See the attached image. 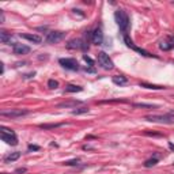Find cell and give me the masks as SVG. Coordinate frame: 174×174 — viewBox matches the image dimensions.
<instances>
[{
  "label": "cell",
  "instance_id": "9",
  "mask_svg": "<svg viewBox=\"0 0 174 174\" xmlns=\"http://www.w3.org/2000/svg\"><path fill=\"white\" fill-rule=\"evenodd\" d=\"M67 48H68V49H83V50H87V49H89V44H86L84 41H82L80 38H75V39L68 41Z\"/></svg>",
  "mask_w": 174,
  "mask_h": 174
},
{
  "label": "cell",
  "instance_id": "26",
  "mask_svg": "<svg viewBox=\"0 0 174 174\" xmlns=\"http://www.w3.org/2000/svg\"><path fill=\"white\" fill-rule=\"evenodd\" d=\"M83 60H84L86 63L89 64V67H92V65H94V60H92L91 57L87 56V54H83Z\"/></svg>",
  "mask_w": 174,
  "mask_h": 174
},
{
  "label": "cell",
  "instance_id": "33",
  "mask_svg": "<svg viewBox=\"0 0 174 174\" xmlns=\"http://www.w3.org/2000/svg\"><path fill=\"white\" fill-rule=\"evenodd\" d=\"M169 147H170L171 150H174V146H173V144H171V143H169Z\"/></svg>",
  "mask_w": 174,
  "mask_h": 174
},
{
  "label": "cell",
  "instance_id": "31",
  "mask_svg": "<svg viewBox=\"0 0 174 174\" xmlns=\"http://www.w3.org/2000/svg\"><path fill=\"white\" fill-rule=\"evenodd\" d=\"M26 171H27V169H25V167H22V169H16V171H15V173L21 174V173H26Z\"/></svg>",
  "mask_w": 174,
  "mask_h": 174
},
{
  "label": "cell",
  "instance_id": "18",
  "mask_svg": "<svg viewBox=\"0 0 174 174\" xmlns=\"http://www.w3.org/2000/svg\"><path fill=\"white\" fill-rule=\"evenodd\" d=\"M158 155H154L153 158H150V159H147L146 162H144V167H147V169H148V167H153V166H155L156 163H158Z\"/></svg>",
  "mask_w": 174,
  "mask_h": 174
},
{
  "label": "cell",
  "instance_id": "2",
  "mask_svg": "<svg viewBox=\"0 0 174 174\" xmlns=\"http://www.w3.org/2000/svg\"><path fill=\"white\" fill-rule=\"evenodd\" d=\"M114 19H116V23L118 25L120 30L125 34L127 30H128V27H129V16H128V14H127L124 10H117L116 12H114Z\"/></svg>",
  "mask_w": 174,
  "mask_h": 174
},
{
  "label": "cell",
  "instance_id": "15",
  "mask_svg": "<svg viewBox=\"0 0 174 174\" xmlns=\"http://www.w3.org/2000/svg\"><path fill=\"white\" fill-rule=\"evenodd\" d=\"M80 101H68V102H61L57 105V107H76L78 105H80Z\"/></svg>",
  "mask_w": 174,
  "mask_h": 174
},
{
  "label": "cell",
  "instance_id": "16",
  "mask_svg": "<svg viewBox=\"0 0 174 174\" xmlns=\"http://www.w3.org/2000/svg\"><path fill=\"white\" fill-rule=\"evenodd\" d=\"M11 38H12V36H11L10 33L4 32V30L0 32V41H1L3 44H10L11 42Z\"/></svg>",
  "mask_w": 174,
  "mask_h": 174
},
{
  "label": "cell",
  "instance_id": "24",
  "mask_svg": "<svg viewBox=\"0 0 174 174\" xmlns=\"http://www.w3.org/2000/svg\"><path fill=\"white\" fill-rule=\"evenodd\" d=\"M173 46H174V44H169V42H160L159 44V48L162 50H170Z\"/></svg>",
  "mask_w": 174,
  "mask_h": 174
},
{
  "label": "cell",
  "instance_id": "12",
  "mask_svg": "<svg viewBox=\"0 0 174 174\" xmlns=\"http://www.w3.org/2000/svg\"><path fill=\"white\" fill-rule=\"evenodd\" d=\"M21 38L23 39H27V41H30V42L33 44H41L42 42V38L38 36V34H29V33H26V34H21Z\"/></svg>",
  "mask_w": 174,
  "mask_h": 174
},
{
  "label": "cell",
  "instance_id": "5",
  "mask_svg": "<svg viewBox=\"0 0 174 174\" xmlns=\"http://www.w3.org/2000/svg\"><path fill=\"white\" fill-rule=\"evenodd\" d=\"M98 64L103 68V69H113L114 68V63L112 61V59L109 57V54H106L105 52H100L98 53Z\"/></svg>",
  "mask_w": 174,
  "mask_h": 174
},
{
  "label": "cell",
  "instance_id": "1",
  "mask_svg": "<svg viewBox=\"0 0 174 174\" xmlns=\"http://www.w3.org/2000/svg\"><path fill=\"white\" fill-rule=\"evenodd\" d=\"M144 120L151 122H159V124H174V112H170L167 114H148L144 117Z\"/></svg>",
  "mask_w": 174,
  "mask_h": 174
},
{
  "label": "cell",
  "instance_id": "14",
  "mask_svg": "<svg viewBox=\"0 0 174 174\" xmlns=\"http://www.w3.org/2000/svg\"><path fill=\"white\" fill-rule=\"evenodd\" d=\"M19 158H21V153H19V151H15V153H11V154L4 156V162H6V163H11V162H14V160H18Z\"/></svg>",
  "mask_w": 174,
  "mask_h": 174
},
{
  "label": "cell",
  "instance_id": "20",
  "mask_svg": "<svg viewBox=\"0 0 174 174\" xmlns=\"http://www.w3.org/2000/svg\"><path fill=\"white\" fill-rule=\"evenodd\" d=\"M64 124H41L39 125V128L44 129V131H46V129H56V128H60V127H63Z\"/></svg>",
  "mask_w": 174,
  "mask_h": 174
},
{
  "label": "cell",
  "instance_id": "13",
  "mask_svg": "<svg viewBox=\"0 0 174 174\" xmlns=\"http://www.w3.org/2000/svg\"><path fill=\"white\" fill-rule=\"evenodd\" d=\"M112 82L117 86H125L128 83V79L125 78V76H122V75H116V76L112 78Z\"/></svg>",
  "mask_w": 174,
  "mask_h": 174
},
{
  "label": "cell",
  "instance_id": "25",
  "mask_svg": "<svg viewBox=\"0 0 174 174\" xmlns=\"http://www.w3.org/2000/svg\"><path fill=\"white\" fill-rule=\"evenodd\" d=\"M48 87H49V89H52V90L57 89V87H59V82H57V80H54V79H49V80H48Z\"/></svg>",
  "mask_w": 174,
  "mask_h": 174
},
{
  "label": "cell",
  "instance_id": "21",
  "mask_svg": "<svg viewBox=\"0 0 174 174\" xmlns=\"http://www.w3.org/2000/svg\"><path fill=\"white\" fill-rule=\"evenodd\" d=\"M133 107H142V109H154V107H158L156 105L153 103H132Z\"/></svg>",
  "mask_w": 174,
  "mask_h": 174
},
{
  "label": "cell",
  "instance_id": "3",
  "mask_svg": "<svg viewBox=\"0 0 174 174\" xmlns=\"http://www.w3.org/2000/svg\"><path fill=\"white\" fill-rule=\"evenodd\" d=\"M0 137H1L3 142H6L7 144H11V146H16L18 144V139H16L15 132L6 128V127H1V135H0Z\"/></svg>",
  "mask_w": 174,
  "mask_h": 174
},
{
  "label": "cell",
  "instance_id": "6",
  "mask_svg": "<svg viewBox=\"0 0 174 174\" xmlns=\"http://www.w3.org/2000/svg\"><path fill=\"white\" fill-rule=\"evenodd\" d=\"M59 63H60V65L63 68L69 69V71H78L79 69V63L75 60V59H69V57H67V59H60Z\"/></svg>",
  "mask_w": 174,
  "mask_h": 174
},
{
  "label": "cell",
  "instance_id": "22",
  "mask_svg": "<svg viewBox=\"0 0 174 174\" xmlns=\"http://www.w3.org/2000/svg\"><path fill=\"white\" fill-rule=\"evenodd\" d=\"M74 116H79V114H84V113H89V107L87 106H82V107H78L71 112Z\"/></svg>",
  "mask_w": 174,
  "mask_h": 174
},
{
  "label": "cell",
  "instance_id": "28",
  "mask_svg": "<svg viewBox=\"0 0 174 174\" xmlns=\"http://www.w3.org/2000/svg\"><path fill=\"white\" fill-rule=\"evenodd\" d=\"M144 135H146V136H158V137H160V136H162V133H156V132L146 131V132H144Z\"/></svg>",
  "mask_w": 174,
  "mask_h": 174
},
{
  "label": "cell",
  "instance_id": "17",
  "mask_svg": "<svg viewBox=\"0 0 174 174\" xmlns=\"http://www.w3.org/2000/svg\"><path fill=\"white\" fill-rule=\"evenodd\" d=\"M140 87H144V89H150V90H163L166 89V87H163V86H158V84H151V83H140Z\"/></svg>",
  "mask_w": 174,
  "mask_h": 174
},
{
  "label": "cell",
  "instance_id": "19",
  "mask_svg": "<svg viewBox=\"0 0 174 174\" xmlns=\"http://www.w3.org/2000/svg\"><path fill=\"white\" fill-rule=\"evenodd\" d=\"M65 91L67 92H80V91H83V87L76 86V84H68L67 87H65Z\"/></svg>",
  "mask_w": 174,
  "mask_h": 174
},
{
  "label": "cell",
  "instance_id": "7",
  "mask_svg": "<svg viewBox=\"0 0 174 174\" xmlns=\"http://www.w3.org/2000/svg\"><path fill=\"white\" fill-rule=\"evenodd\" d=\"M64 37H65L64 32H49L45 38V41H46V44H57V42H60Z\"/></svg>",
  "mask_w": 174,
  "mask_h": 174
},
{
  "label": "cell",
  "instance_id": "23",
  "mask_svg": "<svg viewBox=\"0 0 174 174\" xmlns=\"http://www.w3.org/2000/svg\"><path fill=\"white\" fill-rule=\"evenodd\" d=\"M79 162H80V159H79V158H75V159H71V160H65L64 165L65 166H78Z\"/></svg>",
  "mask_w": 174,
  "mask_h": 174
},
{
  "label": "cell",
  "instance_id": "27",
  "mask_svg": "<svg viewBox=\"0 0 174 174\" xmlns=\"http://www.w3.org/2000/svg\"><path fill=\"white\" fill-rule=\"evenodd\" d=\"M113 102H125V100H107V101H101L100 103H113Z\"/></svg>",
  "mask_w": 174,
  "mask_h": 174
},
{
  "label": "cell",
  "instance_id": "32",
  "mask_svg": "<svg viewBox=\"0 0 174 174\" xmlns=\"http://www.w3.org/2000/svg\"><path fill=\"white\" fill-rule=\"evenodd\" d=\"M84 71H86V72H91V74H94V72H95V69H94V68H91V67H86V68H84Z\"/></svg>",
  "mask_w": 174,
  "mask_h": 174
},
{
  "label": "cell",
  "instance_id": "29",
  "mask_svg": "<svg viewBox=\"0 0 174 174\" xmlns=\"http://www.w3.org/2000/svg\"><path fill=\"white\" fill-rule=\"evenodd\" d=\"M38 150H39V146H33V144L29 146V151H38Z\"/></svg>",
  "mask_w": 174,
  "mask_h": 174
},
{
  "label": "cell",
  "instance_id": "8",
  "mask_svg": "<svg viewBox=\"0 0 174 174\" xmlns=\"http://www.w3.org/2000/svg\"><path fill=\"white\" fill-rule=\"evenodd\" d=\"M124 41H125V44H127V46H128V48L133 49L135 52H137V53H140V54H142V56H146V57H153V54H151V53H148L147 50L142 49V48H139V46H136L135 44L132 42V39L129 38L128 36H127V33L124 34Z\"/></svg>",
  "mask_w": 174,
  "mask_h": 174
},
{
  "label": "cell",
  "instance_id": "34",
  "mask_svg": "<svg viewBox=\"0 0 174 174\" xmlns=\"http://www.w3.org/2000/svg\"><path fill=\"white\" fill-rule=\"evenodd\" d=\"M1 174H7V173H1Z\"/></svg>",
  "mask_w": 174,
  "mask_h": 174
},
{
  "label": "cell",
  "instance_id": "10",
  "mask_svg": "<svg viewBox=\"0 0 174 174\" xmlns=\"http://www.w3.org/2000/svg\"><path fill=\"white\" fill-rule=\"evenodd\" d=\"M91 41H92V44H95V45H101V44H102L103 33H102V30H101V27H97L91 32Z\"/></svg>",
  "mask_w": 174,
  "mask_h": 174
},
{
  "label": "cell",
  "instance_id": "4",
  "mask_svg": "<svg viewBox=\"0 0 174 174\" xmlns=\"http://www.w3.org/2000/svg\"><path fill=\"white\" fill-rule=\"evenodd\" d=\"M27 109H10V110H1L0 116L3 117H10V118H18V117H23L26 114H29Z\"/></svg>",
  "mask_w": 174,
  "mask_h": 174
},
{
  "label": "cell",
  "instance_id": "30",
  "mask_svg": "<svg viewBox=\"0 0 174 174\" xmlns=\"http://www.w3.org/2000/svg\"><path fill=\"white\" fill-rule=\"evenodd\" d=\"M36 75V72H30V74H26V75H23V78L25 79H30V78H33Z\"/></svg>",
  "mask_w": 174,
  "mask_h": 174
},
{
  "label": "cell",
  "instance_id": "11",
  "mask_svg": "<svg viewBox=\"0 0 174 174\" xmlns=\"http://www.w3.org/2000/svg\"><path fill=\"white\" fill-rule=\"evenodd\" d=\"M12 50L15 54H27L30 52V46L25 45V44H14L12 45Z\"/></svg>",
  "mask_w": 174,
  "mask_h": 174
}]
</instances>
